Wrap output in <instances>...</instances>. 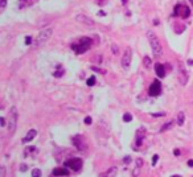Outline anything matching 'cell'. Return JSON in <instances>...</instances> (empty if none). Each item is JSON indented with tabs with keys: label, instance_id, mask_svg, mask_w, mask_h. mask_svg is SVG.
<instances>
[{
	"label": "cell",
	"instance_id": "obj_1",
	"mask_svg": "<svg viewBox=\"0 0 193 177\" xmlns=\"http://www.w3.org/2000/svg\"><path fill=\"white\" fill-rule=\"evenodd\" d=\"M91 44H93V40L90 37H81L72 44V49L74 50L75 54H82V53L87 52L91 48Z\"/></svg>",
	"mask_w": 193,
	"mask_h": 177
},
{
	"label": "cell",
	"instance_id": "obj_2",
	"mask_svg": "<svg viewBox=\"0 0 193 177\" xmlns=\"http://www.w3.org/2000/svg\"><path fill=\"white\" fill-rule=\"evenodd\" d=\"M147 37H148V42H149V45H151L152 53H154L156 57H158V56H161V54H163V46H161L160 40L158 38V36H156L154 32L148 31Z\"/></svg>",
	"mask_w": 193,
	"mask_h": 177
},
{
	"label": "cell",
	"instance_id": "obj_3",
	"mask_svg": "<svg viewBox=\"0 0 193 177\" xmlns=\"http://www.w3.org/2000/svg\"><path fill=\"white\" fill-rule=\"evenodd\" d=\"M17 119H19L17 110H16V107H12L11 112H9V122H8V131H9V133H13V132L16 131Z\"/></svg>",
	"mask_w": 193,
	"mask_h": 177
},
{
	"label": "cell",
	"instance_id": "obj_4",
	"mask_svg": "<svg viewBox=\"0 0 193 177\" xmlns=\"http://www.w3.org/2000/svg\"><path fill=\"white\" fill-rule=\"evenodd\" d=\"M52 33H53V29H52V28L42 29V31L38 33L37 38H36V46H40V45H42V44H44V42H46V41H48V40L51 38Z\"/></svg>",
	"mask_w": 193,
	"mask_h": 177
},
{
	"label": "cell",
	"instance_id": "obj_5",
	"mask_svg": "<svg viewBox=\"0 0 193 177\" xmlns=\"http://www.w3.org/2000/svg\"><path fill=\"white\" fill-rule=\"evenodd\" d=\"M82 165H84V161H82V159H79V157H73V159L69 160V161L65 163L66 168L73 169V171H75V172H78L79 169L82 168Z\"/></svg>",
	"mask_w": 193,
	"mask_h": 177
},
{
	"label": "cell",
	"instance_id": "obj_6",
	"mask_svg": "<svg viewBox=\"0 0 193 177\" xmlns=\"http://www.w3.org/2000/svg\"><path fill=\"white\" fill-rule=\"evenodd\" d=\"M189 15H191V9L188 8L187 5H182V4H179L176 5L175 8V12H173V16H180L181 19H188Z\"/></svg>",
	"mask_w": 193,
	"mask_h": 177
},
{
	"label": "cell",
	"instance_id": "obj_7",
	"mask_svg": "<svg viewBox=\"0 0 193 177\" xmlns=\"http://www.w3.org/2000/svg\"><path fill=\"white\" fill-rule=\"evenodd\" d=\"M72 143H73V145L78 149V151L82 152V151H85V149H86V142H85V139H84V136H82V135L73 136V138H72Z\"/></svg>",
	"mask_w": 193,
	"mask_h": 177
},
{
	"label": "cell",
	"instance_id": "obj_8",
	"mask_svg": "<svg viewBox=\"0 0 193 177\" xmlns=\"http://www.w3.org/2000/svg\"><path fill=\"white\" fill-rule=\"evenodd\" d=\"M188 79H189V75H188L187 69H185L184 63L180 62L179 63V81H180L182 86H185L188 83Z\"/></svg>",
	"mask_w": 193,
	"mask_h": 177
},
{
	"label": "cell",
	"instance_id": "obj_9",
	"mask_svg": "<svg viewBox=\"0 0 193 177\" xmlns=\"http://www.w3.org/2000/svg\"><path fill=\"white\" fill-rule=\"evenodd\" d=\"M131 60H132V50L131 48H126L124 54L122 57V66L124 69H128L130 65H131Z\"/></svg>",
	"mask_w": 193,
	"mask_h": 177
},
{
	"label": "cell",
	"instance_id": "obj_10",
	"mask_svg": "<svg viewBox=\"0 0 193 177\" xmlns=\"http://www.w3.org/2000/svg\"><path fill=\"white\" fill-rule=\"evenodd\" d=\"M160 93H161V83L156 79V81H154V82H152V85L149 86L148 94L151 95V96H159V95H160Z\"/></svg>",
	"mask_w": 193,
	"mask_h": 177
},
{
	"label": "cell",
	"instance_id": "obj_11",
	"mask_svg": "<svg viewBox=\"0 0 193 177\" xmlns=\"http://www.w3.org/2000/svg\"><path fill=\"white\" fill-rule=\"evenodd\" d=\"M146 138V128L140 127V128L136 131V139H135V147H140L143 144V140Z\"/></svg>",
	"mask_w": 193,
	"mask_h": 177
},
{
	"label": "cell",
	"instance_id": "obj_12",
	"mask_svg": "<svg viewBox=\"0 0 193 177\" xmlns=\"http://www.w3.org/2000/svg\"><path fill=\"white\" fill-rule=\"evenodd\" d=\"M75 20H77L78 23H82V24H86V25H90V26L94 25V21H93L90 17H87V16H84V15L75 16Z\"/></svg>",
	"mask_w": 193,
	"mask_h": 177
},
{
	"label": "cell",
	"instance_id": "obj_13",
	"mask_svg": "<svg viewBox=\"0 0 193 177\" xmlns=\"http://www.w3.org/2000/svg\"><path fill=\"white\" fill-rule=\"evenodd\" d=\"M155 72H156V74H158L159 78H164L165 77V68H164V65L163 63H155Z\"/></svg>",
	"mask_w": 193,
	"mask_h": 177
},
{
	"label": "cell",
	"instance_id": "obj_14",
	"mask_svg": "<svg viewBox=\"0 0 193 177\" xmlns=\"http://www.w3.org/2000/svg\"><path fill=\"white\" fill-rule=\"evenodd\" d=\"M116 173H118V168H116V166H111V168L107 169L106 172L101 173L99 177H115Z\"/></svg>",
	"mask_w": 193,
	"mask_h": 177
},
{
	"label": "cell",
	"instance_id": "obj_15",
	"mask_svg": "<svg viewBox=\"0 0 193 177\" xmlns=\"http://www.w3.org/2000/svg\"><path fill=\"white\" fill-rule=\"evenodd\" d=\"M36 135H37V131H36V130H29L28 133H26V135L24 136V139H23V143L32 142V140L36 138Z\"/></svg>",
	"mask_w": 193,
	"mask_h": 177
},
{
	"label": "cell",
	"instance_id": "obj_16",
	"mask_svg": "<svg viewBox=\"0 0 193 177\" xmlns=\"http://www.w3.org/2000/svg\"><path fill=\"white\" fill-rule=\"evenodd\" d=\"M53 176H69V171L66 169V166H64V168H54L53 169Z\"/></svg>",
	"mask_w": 193,
	"mask_h": 177
},
{
	"label": "cell",
	"instance_id": "obj_17",
	"mask_svg": "<svg viewBox=\"0 0 193 177\" xmlns=\"http://www.w3.org/2000/svg\"><path fill=\"white\" fill-rule=\"evenodd\" d=\"M37 0H19V7L20 8H25V7H31L33 5Z\"/></svg>",
	"mask_w": 193,
	"mask_h": 177
},
{
	"label": "cell",
	"instance_id": "obj_18",
	"mask_svg": "<svg viewBox=\"0 0 193 177\" xmlns=\"http://www.w3.org/2000/svg\"><path fill=\"white\" fill-rule=\"evenodd\" d=\"M64 74H65V69L62 68L61 63H58V65H57V70L53 73V75H54L56 78H61V77L64 75Z\"/></svg>",
	"mask_w": 193,
	"mask_h": 177
},
{
	"label": "cell",
	"instance_id": "obj_19",
	"mask_svg": "<svg viewBox=\"0 0 193 177\" xmlns=\"http://www.w3.org/2000/svg\"><path fill=\"white\" fill-rule=\"evenodd\" d=\"M173 124H175L173 120H169L168 123H165V124L160 128V132H164V131H167V130H171V128H172V126H173Z\"/></svg>",
	"mask_w": 193,
	"mask_h": 177
},
{
	"label": "cell",
	"instance_id": "obj_20",
	"mask_svg": "<svg viewBox=\"0 0 193 177\" xmlns=\"http://www.w3.org/2000/svg\"><path fill=\"white\" fill-rule=\"evenodd\" d=\"M184 120H185V114L182 111L179 112V114H177V124L182 126V124H184Z\"/></svg>",
	"mask_w": 193,
	"mask_h": 177
},
{
	"label": "cell",
	"instance_id": "obj_21",
	"mask_svg": "<svg viewBox=\"0 0 193 177\" xmlns=\"http://www.w3.org/2000/svg\"><path fill=\"white\" fill-rule=\"evenodd\" d=\"M35 151H36V147H26L25 152H24V156H25V157H28V156L31 155V153H33Z\"/></svg>",
	"mask_w": 193,
	"mask_h": 177
},
{
	"label": "cell",
	"instance_id": "obj_22",
	"mask_svg": "<svg viewBox=\"0 0 193 177\" xmlns=\"http://www.w3.org/2000/svg\"><path fill=\"white\" fill-rule=\"evenodd\" d=\"M151 63H152V60L148 57V56H146L144 58H143V65L146 66V68H149L151 66Z\"/></svg>",
	"mask_w": 193,
	"mask_h": 177
},
{
	"label": "cell",
	"instance_id": "obj_23",
	"mask_svg": "<svg viewBox=\"0 0 193 177\" xmlns=\"http://www.w3.org/2000/svg\"><path fill=\"white\" fill-rule=\"evenodd\" d=\"M41 176H42L41 169H38V168L32 169V177H41Z\"/></svg>",
	"mask_w": 193,
	"mask_h": 177
},
{
	"label": "cell",
	"instance_id": "obj_24",
	"mask_svg": "<svg viewBox=\"0 0 193 177\" xmlns=\"http://www.w3.org/2000/svg\"><path fill=\"white\" fill-rule=\"evenodd\" d=\"M95 82H96V79H95V77L93 75V77H90V78L87 79V81H86V85L90 86V87H91V86H94V85H95Z\"/></svg>",
	"mask_w": 193,
	"mask_h": 177
},
{
	"label": "cell",
	"instance_id": "obj_25",
	"mask_svg": "<svg viewBox=\"0 0 193 177\" xmlns=\"http://www.w3.org/2000/svg\"><path fill=\"white\" fill-rule=\"evenodd\" d=\"M131 120H132V115L130 114V112H126V114L123 115V122L128 123V122H131Z\"/></svg>",
	"mask_w": 193,
	"mask_h": 177
},
{
	"label": "cell",
	"instance_id": "obj_26",
	"mask_svg": "<svg viewBox=\"0 0 193 177\" xmlns=\"http://www.w3.org/2000/svg\"><path fill=\"white\" fill-rule=\"evenodd\" d=\"M91 70H93V72H95V73H99V74H105V70H102V69H99V68H96V66H91V68H90Z\"/></svg>",
	"mask_w": 193,
	"mask_h": 177
},
{
	"label": "cell",
	"instance_id": "obj_27",
	"mask_svg": "<svg viewBox=\"0 0 193 177\" xmlns=\"http://www.w3.org/2000/svg\"><path fill=\"white\" fill-rule=\"evenodd\" d=\"M140 168H142V166H136V168L134 169V172H132V176H134V177H138L139 173H140Z\"/></svg>",
	"mask_w": 193,
	"mask_h": 177
},
{
	"label": "cell",
	"instance_id": "obj_28",
	"mask_svg": "<svg viewBox=\"0 0 193 177\" xmlns=\"http://www.w3.org/2000/svg\"><path fill=\"white\" fill-rule=\"evenodd\" d=\"M151 116H154V118H160V116H165V112H152Z\"/></svg>",
	"mask_w": 193,
	"mask_h": 177
},
{
	"label": "cell",
	"instance_id": "obj_29",
	"mask_svg": "<svg viewBox=\"0 0 193 177\" xmlns=\"http://www.w3.org/2000/svg\"><path fill=\"white\" fill-rule=\"evenodd\" d=\"M131 161H132V157H131V156H126V157L123 159V163H124V164H130Z\"/></svg>",
	"mask_w": 193,
	"mask_h": 177
},
{
	"label": "cell",
	"instance_id": "obj_30",
	"mask_svg": "<svg viewBox=\"0 0 193 177\" xmlns=\"http://www.w3.org/2000/svg\"><path fill=\"white\" fill-rule=\"evenodd\" d=\"M158 160H159V155H154V157H152V166H155V165H156Z\"/></svg>",
	"mask_w": 193,
	"mask_h": 177
},
{
	"label": "cell",
	"instance_id": "obj_31",
	"mask_svg": "<svg viewBox=\"0 0 193 177\" xmlns=\"http://www.w3.org/2000/svg\"><path fill=\"white\" fill-rule=\"evenodd\" d=\"M32 44V37L31 36H26L25 37V45H31Z\"/></svg>",
	"mask_w": 193,
	"mask_h": 177
},
{
	"label": "cell",
	"instance_id": "obj_32",
	"mask_svg": "<svg viewBox=\"0 0 193 177\" xmlns=\"http://www.w3.org/2000/svg\"><path fill=\"white\" fill-rule=\"evenodd\" d=\"M26 169H28V165H26V164H24V163H23V164L20 165V171H21V172H25Z\"/></svg>",
	"mask_w": 193,
	"mask_h": 177
},
{
	"label": "cell",
	"instance_id": "obj_33",
	"mask_svg": "<svg viewBox=\"0 0 193 177\" xmlns=\"http://www.w3.org/2000/svg\"><path fill=\"white\" fill-rule=\"evenodd\" d=\"M91 122H93V119L90 118V116H86V118H85V123H86V124L90 126V124H91Z\"/></svg>",
	"mask_w": 193,
	"mask_h": 177
},
{
	"label": "cell",
	"instance_id": "obj_34",
	"mask_svg": "<svg viewBox=\"0 0 193 177\" xmlns=\"http://www.w3.org/2000/svg\"><path fill=\"white\" fill-rule=\"evenodd\" d=\"M5 5H7V0H2V5H0V9H2V11H4Z\"/></svg>",
	"mask_w": 193,
	"mask_h": 177
},
{
	"label": "cell",
	"instance_id": "obj_35",
	"mask_svg": "<svg viewBox=\"0 0 193 177\" xmlns=\"http://www.w3.org/2000/svg\"><path fill=\"white\" fill-rule=\"evenodd\" d=\"M95 3L98 5H103V4H106V0H95Z\"/></svg>",
	"mask_w": 193,
	"mask_h": 177
},
{
	"label": "cell",
	"instance_id": "obj_36",
	"mask_svg": "<svg viewBox=\"0 0 193 177\" xmlns=\"http://www.w3.org/2000/svg\"><path fill=\"white\" fill-rule=\"evenodd\" d=\"M142 165H143V160L138 159V160H136V166H142Z\"/></svg>",
	"mask_w": 193,
	"mask_h": 177
},
{
	"label": "cell",
	"instance_id": "obj_37",
	"mask_svg": "<svg viewBox=\"0 0 193 177\" xmlns=\"http://www.w3.org/2000/svg\"><path fill=\"white\" fill-rule=\"evenodd\" d=\"M118 46H115V45H112V52H114V54H118Z\"/></svg>",
	"mask_w": 193,
	"mask_h": 177
},
{
	"label": "cell",
	"instance_id": "obj_38",
	"mask_svg": "<svg viewBox=\"0 0 193 177\" xmlns=\"http://www.w3.org/2000/svg\"><path fill=\"white\" fill-rule=\"evenodd\" d=\"M0 124H2V127H5V119L4 118H0Z\"/></svg>",
	"mask_w": 193,
	"mask_h": 177
},
{
	"label": "cell",
	"instance_id": "obj_39",
	"mask_svg": "<svg viewBox=\"0 0 193 177\" xmlns=\"http://www.w3.org/2000/svg\"><path fill=\"white\" fill-rule=\"evenodd\" d=\"M173 155H175V156H179V155H180V149H177V148H176L175 151H173Z\"/></svg>",
	"mask_w": 193,
	"mask_h": 177
},
{
	"label": "cell",
	"instance_id": "obj_40",
	"mask_svg": "<svg viewBox=\"0 0 193 177\" xmlns=\"http://www.w3.org/2000/svg\"><path fill=\"white\" fill-rule=\"evenodd\" d=\"M187 164H188V166H193V160H188Z\"/></svg>",
	"mask_w": 193,
	"mask_h": 177
},
{
	"label": "cell",
	"instance_id": "obj_41",
	"mask_svg": "<svg viewBox=\"0 0 193 177\" xmlns=\"http://www.w3.org/2000/svg\"><path fill=\"white\" fill-rule=\"evenodd\" d=\"M188 65H191V66L193 65V60H191V58H189V60H188Z\"/></svg>",
	"mask_w": 193,
	"mask_h": 177
},
{
	"label": "cell",
	"instance_id": "obj_42",
	"mask_svg": "<svg viewBox=\"0 0 193 177\" xmlns=\"http://www.w3.org/2000/svg\"><path fill=\"white\" fill-rule=\"evenodd\" d=\"M98 15H99V16H106V12H103V11H101V12L98 13Z\"/></svg>",
	"mask_w": 193,
	"mask_h": 177
},
{
	"label": "cell",
	"instance_id": "obj_43",
	"mask_svg": "<svg viewBox=\"0 0 193 177\" xmlns=\"http://www.w3.org/2000/svg\"><path fill=\"white\" fill-rule=\"evenodd\" d=\"M122 3L123 4H126V3H128V0H122Z\"/></svg>",
	"mask_w": 193,
	"mask_h": 177
},
{
	"label": "cell",
	"instance_id": "obj_44",
	"mask_svg": "<svg viewBox=\"0 0 193 177\" xmlns=\"http://www.w3.org/2000/svg\"><path fill=\"white\" fill-rule=\"evenodd\" d=\"M171 177H181V176H179V175H173V176H171Z\"/></svg>",
	"mask_w": 193,
	"mask_h": 177
}]
</instances>
